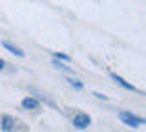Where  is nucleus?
Returning <instances> with one entry per match:
<instances>
[{"mask_svg": "<svg viewBox=\"0 0 146 132\" xmlns=\"http://www.w3.org/2000/svg\"><path fill=\"white\" fill-rule=\"evenodd\" d=\"M4 68H6V61H4V59H0V72H2Z\"/></svg>", "mask_w": 146, "mask_h": 132, "instance_id": "9b49d317", "label": "nucleus"}, {"mask_svg": "<svg viewBox=\"0 0 146 132\" xmlns=\"http://www.w3.org/2000/svg\"><path fill=\"white\" fill-rule=\"evenodd\" d=\"M119 119L124 123L126 127H130V129H139L141 125L146 123V117H139V116H135L131 112H126V110L119 112Z\"/></svg>", "mask_w": 146, "mask_h": 132, "instance_id": "f257e3e1", "label": "nucleus"}, {"mask_svg": "<svg viewBox=\"0 0 146 132\" xmlns=\"http://www.w3.org/2000/svg\"><path fill=\"white\" fill-rule=\"evenodd\" d=\"M17 125H18V121H17L13 116H9V114H4V116L0 117V129H2L4 132H11V130H15V129H17Z\"/></svg>", "mask_w": 146, "mask_h": 132, "instance_id": "7ed1b4c3", "label": "nucleus"}, {"mask_svg": "<svg viewBox=\"0 0 146 132\" xmlns=\"http://www.w3.org/2000/svg\"><path fill=\"white\" fill-rule=\"evenodd\" d=\"M110 77H111V79L115 81V83H117L119 86H121V88L128 90V92H139V90H137V88H135V86L131 84V83H128L124 77H121V75H117V74H110Z\"/></svg>", "mask_w": 146, "mask_h": 132, "instance_id": "39448f33", "label": "nucleus"}, {"mask_svg": "<svg viewBox=\"0 0 146 132\" xmlns=\"http://www.w3.org/2000/svg\"><path fill=\"white\" fill-rule=\"evenodd\" d=\"M66 83L70 84L71 88H75V90H82V88H84V83H82V81H79V79H75V77H68Z\"/></svg>", "mask_w": 146, "mask_h": 132, "instance_id": "6e6552de", "label": "nucleus"}, {"mask_svg": "<svg viewBox=\"0 0 146 132\" xmlns=\"http://www.w3.org/2000/svg\"><path fill=\"white\" fill-rule=\"evenodd\" d=\"M93 95H95L97 99H102V101H108V95H102L100 92H93Z\"/></svg>", "mask_w": 146, "mask_h": 132, "instance_id": "9d476101", "label": "nucleus"}, {"mask_svg": "<svg viewBox=\"0 0 146 132\" xmlns=\"http://www.w3.org/2000/svg\"><path fill=\"white\" fill-rule=\"evenodd\" d=\"M51 64H53V68H57V70H60V72H66V74H71V68L66 64L64 61H58V59H53L51 61Z\"/></svg>", "mask_w": 146, "mask_h": 132, "instance_id": "0eeeda50", "label": "nucleus"}, {"mask_svg": "<svg viewBox=\"0 0 146 132\" xmlns=\"http://www.w3.org/2000/svg\"><path fill=\"white\" fill-rule=\"evenodd\" d=\"M53 59H58V61H64V62H70L71 57L66 55V53H58V52H53Z\"/></svg>", "mask_w": 146, "mask_h": 132, "instance_id": "1a4fd4ad", "label": "nucleus"}, {"mask_svg": "<svg viewBox=\"0 0 146 132\" xmlns=\"http://www.w3.org/2000/svg\"><path fill=\"white\" fill-rule=\"evenodd\" d=\"M2 48L4 50H7L9 53H13V55L15 57H26V53H24V50L22 48H18V46H15V44L13 42H9V40H2Z\"/></svg>", "mask_w": 146, "mask_h": 132, "instance_id": "423d86ee", "label": "nucleus"}, {"mask_svg": "<svg viewBox=\"0 0 146 132\" xmlns=\"http://www.w3.org/2000/svg\"><path fill=\"white\" fill-rule=\"evenodd\" d=\"M71 125L75 127V129H79V130H84V129H88L91 125V117L88 114H84V112H77L75 116L71 117Z\"/></svg>", "mask_w": 146, "mask_h": 132, "instance_id": "f03ea898", "label": "nucleus"}, {"mask_svg": "<svg viewBox=\"0 0 146 132\" xmlns=\"http://www.w3.org/2000/svg\"><path fill=\"white\" fill-rule=\"evenodd\" d=\"M20 105H22L24 110H38L40 108V99L33 97V95H27V97H24L20 101Z\"/></svg>", "mask_w": 146, "mask_h": 132, "instance_id": "20e7f679", "label": "nucleus"}]
</instances>
